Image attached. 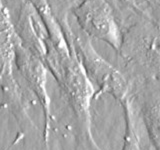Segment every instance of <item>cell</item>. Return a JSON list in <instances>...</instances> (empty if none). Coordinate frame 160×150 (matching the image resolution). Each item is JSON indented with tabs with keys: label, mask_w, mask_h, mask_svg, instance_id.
<instances>
[{
	"label": "cell",
	"mask_w": 160,
	"mask_h": 150,
	"mask_svg": "<svg viewBox=\"0 0 160 150\" xmlns=\"http://www.w3.org/2000/svg\"><path fill=\"white\" fill-rule=\"evenodd\" d=\"M78 46L84 71L93 86L96 85L98 88L95 99L102 94L111 95L121 104L129 99L128 83L123 75L100 57L90 45Z\"/></svg>",
	"instance_id": "6da1fadb"
},
{
	"label": "cell",
	"mask_w": 160,
	"mask_h": 150,
	"mask_svg": "<svg viewBox=\"0 0 160 150\" xmlns=\"http://www.w3.org/2000/svg\"><path fill=\"white\" fill-rule=\"evenodd\" d=\"M16 54V61L20 71L41 104L44 116V143L47 144L50 128V97L46 89V69L41 61L24 50L18 49Z\"/></svg>",
	"instance_id": "7a4b0ae2"
},
{
	"label": "cell",
	"mask_w": 160,
	"mask_h": 150,
	"mask_svg": "<svg viewBox=\"0 0 160 150\" xmlns=\"http://www.w3.org/2000/svg\"><path fill=\"white\" fill-rule=\"evenodd\" d=\"M142 119L153 149L160 150V97L144 103Z\"/></svg>",
	"instance_id": "3957f363"
},
{
	"label": "cell",
	"mask_w": 160,
	"mask_h": 150,
	"mask_svg": "<svg viewBox=\"0 0 160 150\" xmlns=\"http://www.w3.org/2000/svg\"><path fill=\"white\" fill-rule=\"evenodd\" d=\"M121 105L124 109V117H125V134H124L123 146L121 150H141L137 131L135 130L131 101H130V99H128L125 102H123Z\"/></svg>",
	"instance_id": "277c9868"
}]
</instances>
